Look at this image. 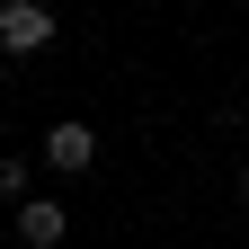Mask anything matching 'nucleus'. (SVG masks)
Segmentation results:
<instances>
[{
  "label": "nucleus",
  "instance_id": "obj_4",
  "mask_svg": "<svg viewBox=\"0 0 249 249\" xmlns=\"http://www.w3.org/2000/svg\"><path fill=\"white\" fill-rule=\"evenodd\" d=\"M0 205H27V160H0Z\"/></svg>",
  "mask_w": 249,
  "mask_h": 249
},
{
  "label": "nucleus",
  "instance_id": "obj_5",
  "mask_svg": "<svg viewBox=\"0 0 249 249\" xmlns=\"http://www.w3.org/2000/svg\"><path fill=\"white\" fill-rule=\"evenodd\" d=\"M240 196H249V160H240Z\"/></svg>",
  "mask_w": 249,
  "mask_h": 249
},
{
  "label": "nucleus",
  "instance_id": "obj_1",
  "mask_svg": "<svg viewBox=\"0 0 249 249\" xmlns=\"http://www.w3.org/2000/svg\"><path fill=\"white\" fill-rule=\"evenodd\" d=\"M45 45H53V9H45V0H0V53L27 62Z\"/></svg>",
  "mask_w": 249,
  "mask_h": 249
},
{
  "label": "nucleus",
  "instance_id": "obj_2",
  "mask_svg": "<svg viewBox=\"0 0 249 249\" xmlns=\"http://www.w3.org/2000/svg\"><path fill=\"white\" fill-rule=\"evenodd\" d=\"M45 160H53L62 178L98 169V134H89V124H53V134H45Z\"/></svg>",
  "mask_w": 249,
  "mask_h": 249
},
{
  "label": "nucleus",
  "instance_id": "obj_3",
  "mask_svg": "<svg viewBox=\"0 0 249 249\" xmlns=\"http://www.w3.org/2000/svg\"><path fill=\"white\" fill-rule=\"evenodd\" d=\"M62 231H71V213H62L53 196H27V205H18V240H27V249H62Z\"/></svg>",
  "mask_w": 249,
  "mask_h": 249
}]
</instances>
